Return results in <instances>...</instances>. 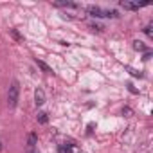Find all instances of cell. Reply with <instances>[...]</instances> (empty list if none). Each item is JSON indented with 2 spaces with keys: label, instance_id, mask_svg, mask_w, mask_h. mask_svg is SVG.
<instances>
[{
  "label": "cell",
  "instance_id": "cell-14",
  "mask_svg": "<svg viewBox=\"0 0 153 153\" xmlns=\"http://www.w3.org/2000/svg\"><path fill=\"white\" fill-rule=\"evenodd\" d=\"M128 90H130L131 94H139V92H137V88H135V87H133L131 83H128Z\"/></svg>",
  "mask_w": 153,
  "mask_h": 153
},
{
  "label": "cell",
  "instance_id": "cell-8",
  "mask_svg": "<svg viewBox=\"0 0 153 153\" xmlns=\"http://www.w3.org/2000/svg\"><path fill=\"white\" fill-rule=\"evenodd\" d=\"M36 119H38L40 124H47V123H49V117H47L45 112H38V117H36Z\"/></svg>",
  "mask_w": 153,
  "mask_h": 153
},
{
  "label": "cell",
  "instance_id": "cell-7",
  "mask_svg": "<svg viewBox=\"0 0 153 153\" xmlns=\"http://www.w3.org/2000/svg\"><path fill=\"white\" fill-rule=\"evenodd\" d=\"M54 6H58V7H70V9L78 7V4H74V2H54Z\"/></svg>",
  "mask_w": 153,
  "mask_h": 153
},
{
  "label": "cell",
  "instance_id": "cell-4",
  "mask_svg": "<svg viewBox=\"0 0 153 153\" xmlns=\"http://www.w3.org/2000/svg\"><path fill=\"white\" fill-rule=\"evenodd\" d=\"M146 4H133V2H121V7L130 9V11H139L140 7H144Z\"/></svg>",
  "mask_w": 153,
  "mask_h": 153
},
{
  "label": "cell",
  "instance_id": "cell-3",
  "mask_svg": "<svg viewBox=\"0 0 153 153\" xmlns=\"http://www.w3.org/2000/svg\"><path fill=\"white\" fill-rule=\"evenodd\" d=\"M34 103H36V106H42L45 103V92L42 88H36L34 90Z\"/></svg>",
  "mask_w": 153,
  "mask_h": 153
},
{
  "label": "cell",
  "instance_id": "cell-13",
  "mask_svg": "<svg viewBox=\"0 0 153 153\" xmlns=\"http://www.w3.org/2000/svg\"><path fill=\"white\" fill-rule=\"evenodd\" d=\"M90 29H92V31H97V33H101L105 27H103V25H97V24H92V25H90Z\"/></svg>",
  "mask_w": 153,
  "mask_h": 153
},
{
  "label": "cell",
  "instance_id": "cell-1",
  "mask_svg": "<svg viewBox=\"0 0 153 153\" xmlns=\"http://www.w3.org/2000/svg\"><path fill=\"white\" fill-rule=\"evenodd\" d=\"M87 13L92 15V16H96V18H117L119 16V13L115 9H103L99 6H88Z\"/></svg>",
  "mask_w": 153,
  "mask_h": 153
},
{
  "label": "cell",
  "instance_id": "cell-16",
  "mask_svg": "<svg viewBox=\"0 0 153 153\" xmlns=\"http://www.w3.org/2000/svg\"><path fill=\"white\" fill-rule=\"evenodd\" d=\"M59 153H70V148H65V146H59Z\"/></svg>",
  "mask_w": 153,
  "mask_h": 153
},
{
  "label": "cell",
  "instance_id": "cell-11",
  "mask_svg": "<svg viewBox=\"0 0 153 153\" xmlns=\"http://www.w3.org/2000/svg\"><path fill=\"white\" fill-rule=\"evenodd\" d=\"M126 70L133 76V78H142V72H140V70H135V68H131V67H126Z\"/></svg>",
  "mask_w": 153,
  "mask_h": 153
},
{
  "label": "cell",
  "instance_id": "cell-17",
  "mask_svg": "<svg viewBox=\"0 0 153 153\" xmlns=\"http://www.w3.org/2000/svg\"><path fill=\"white\" fill-rule=\"evenodd\" d=\"M149 58H151V52H149V51H146V54H144V58H142V59H144V61H148Z\"/></svg>",
  "mask_w": 153,
  "mask_h": 153
},
{
  "label": "cell",
  "instance_id": "cell-18",
  "mask_svg": "<svg viewBox=\"0 0 153 153\" xmlns=\"http://www.w3.org/2000/svg\"><path fill=\"white\" fill-rule=\"evenodd\" d=\"M2 148H4V146H2V142H0V151H2Z\"/></svg>",
  "mask_w": 153,
  "mask_h": 153
},
{
  "label": "cell",
  "instance_id": "cell-5",
  "mask_svg": "<svg viewBox=\"0 0 153 153\" xmlns=\"http://www.w3.org/2000/svg\"><path fill=\"white\" fill-rule=\"evenodd\" d=\"M36 65H38V67H40V68H42V70H43L45 74H54V72H52V68H51V67H49L47 63H43L42 59H36Z\"/></svg>",
  "mask_w": 153,
  "mask_h": 153
},
{
  "label": "cell",
  "instance_id": "cell-6",
  "mask_svg": "<svg viewBox=\"0 0 153 153\" xmlns=\"http://www.w3.org/2000/svg\"><path fill=\"white\" fill-rule=\"evenodd\" d=\"M36 142H38V135H36V133H29V137H27V146L33 149V148L36 146Z\"/></svg>",
  "mask_w": 153,
  "mask_h": 153
},
{
  "label": "cell",
  "instance_id": "cell-10",
  "mask_svg": "<svg viewBox=\"0 0 153 153\" xmlns=\"http://www.w3.org/2000/svg\"><path fill=\"white\" fill-rule=\"evenodd\" d=\"M11 36H13V38H15L16 42H20V43L24 42V36H22V34H20L18 31H16V29H11Z\"/></svg>",
  "mask_w": 153,
  "mask_h": 153
},
{
  "label": "cell",
  "instance_id": "cell-15",
  "mask_svg": "<svg viewBox=\"0 0 153 153\" xmlns=\"http://www.w3.org/2000/svg\"><path fill=\"white\" fill-rule=\"evenodd\" d=\"M123 114H124L126 117H130V115H131V110H130V108L126 106V108H123Z\"/></svg>",
  "mask_w": 153,
  "mask_h": 153
},
{
  "label": "cell",
  "instance_id": "cell-9",
  "mask_svg": "<svg viewBox=\"0 0 153 153\" xmlns=\"http://www.w3.org/2000/svg\"><path fill=\"white\" fill-rule=\"evenodd\" d=\"M133 49H135V51H148V47H146L142 42H139V40L133 42Z\"/></svg>",
  "mask_w": 153,
  "mask_h": 153
},
{
  "label": "cell",
  "instance_id": "cell-2",
  "mask_svg": "<svg viewBox=\"0 0 153 153\" xmlns=\"http://www.w3.org/2000/svg\"><path fill=\"white\" fill-rule=\"evenodd\" d=\"M18 96H20V85L18 81H13L9 90H7V106L9 108H15L16 103H18Z\"/></svg>",
  "mask_w": 153,
  "mask_h": 153
},
{
  "label": "cell",
  "instance_id": "cell-12",
  "mask_svg": "<svg viewBox=\"0 0 153 153\" xmlns=\"http://www.w3.org/2000/svg\"><path fill=\"white\" fill-rule=\"evenodd\" d=\"M144 33H146V36H149V38H151V36H153V25H151V24H148V25L144 27Z\"/></svg>",
  "mask_w": 153,
  "mask_h": 153
}]
</instances>
